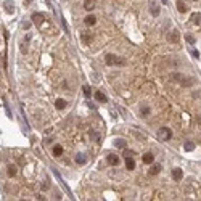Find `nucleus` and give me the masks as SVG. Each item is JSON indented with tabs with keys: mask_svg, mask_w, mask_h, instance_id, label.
Returning a JSON list of instances; mask_svg holds the SVG:
<instances>
[{
	"mask_svg": "<svg viewBox=\"0 0 201 201\" xmlns=\"http://www.w3.org/2000/svg\"><path fill=\"white\" fill-rule=\"evenodd\" d=\"M105 63H106L108 66H125L127 64L125 58L118 56V55H113V53H108V55L105 56Z\"/></svg>",
	"mask_w": 201,
	"mask_h": 201,
	"instance_id": "1",
	"label": "nucleus"
},
{
	"mask_svg": "<svg viewBox=\"0 0 201 201\" xmlns=\"http://www.w3.org/2000/svg\"><path fill=\"white\" fill-rule=\"evenodd\" d=\"M158 139L161 140V142H167V140L172 139V130H171L169 127H161L159 130H158Z\"/></svg>",
	"mask_w": 201,
	"mask_h": 201,
	"instance_id": "2",
	"label": "nucleus"
},
{
	"mask_svg": "<svg viewBox=\"0 0 201 201\" xmlns=\"http://www.w3.org/2000/svg\"><path fill=\"white\" fill-rule=\"evenodd\" d=\"M167 40H169L171 44H179V42H180V34H179V31H171L169 34H167Z\"/></svg>",
	"mask_w": 201,
	"mask_h": 201,
	"instance_id": "3",
	"label": "nucleus"
},
{
	"mask_svg": "<svg viewBox=\"0 0 201 201\" xmlns=\"http://www.w3.org/2000/svg\"><path fill=\"white\" fill-rule=\"evenodd\" d=\"M150 13L153 15V16H158V15L161 13V7L156 2H150Z\"/></svg>",
	"mask_w": 201,
	"mask_h": 201,
	"instance_id": "4",
	"label": "nucleus"
},
{
	"mask_svg": "<svg viewBox=\"0 0 201 201\" xmlns=\"http://www.w3.org/2000/svg\"><path fill=\"white\" fill-rule=\"evenodd\" d=\"M80 39H82L84 44H87V45H89V44H90V42L94 40V35H92V32H90V31H84L82 34H80Z\"/></svg>",
	"mask_w": 201,
	"mask_h": 201,
	"instance_id": "5",
	"label": "nucleus"
},
{
	"mask_svg": "<svg viewBox=\"0 0 201 201\" xmlns=\"http://www.w3.org/2000/svg\"><path fill=\"white\" fill-rule=\"evenodd\" d=\"M44 21H45V18H44V15H42V13H34V15H32V23H34L35 26H40Z\"/></svg>",
	"mask_w": 201,
	"mask_h": 201,
	"instance_id": "6",
	"label": "nucleus"
},
{
	"mask_svg": "<svg viewBox=\"0 0 201 201\" xmlns=\"http://www.w3.org/2000/svg\"><path fill=\"white\" fill-rule=\"evenodd\" d=\"M119 163H121V159H119L118 155H108V164H111V166H118Z\"/></svg>",
	"mask_w": 201,
	"mask_h": 201,
	"instance_id": "7",
	"label": "nucleus"
},
{
	"mask_svg": "<svg viewBox=\"0 0 201 201\" xmlns=\"http://www.w3.org/2000/svg\"><path fill=\"white\" fill-rule=\"evenodd\" d=\"M179 84H180L182 87H190V85H193V84H195V79H193V77H187V76H184V79H182Z\"/></svg>",
	"mask_w": 201,
	"mask_h": 201,
	"instance_id": "8",
	"label": "nucleus"
},
{
	"mask_svg": "<svg viewBox=\"0 0 201 201\" xmlns=\"http://www.w3.org/2000/svg\"><path fill=\"white\" fill-rule=\"evenodd\" d=\"M13 2H11V0H5V2H3V8H5V11H7V13H13V11H15V7H13Z\"/></svg>",
	"mask_w": 201,
	"mask_h": 201,
	"instance_id": "9",
	"label": "nucleus"
},
{
	"mask_svg": "<svg viewBox=\"0 0 201 201\" xmlns=\"http://www.w3.org/2000/svg\"><path fill=\"white\" fill-rule=\"evenodd\" d=\"M95 7H97V0H85V2H84V8H85L87 11L94 10Z\"/></svg>",
	"mask_w": 201,
	"mask_h": 201,
	"instance_id": "10",
	"label": "nucleus"
},
{
	"mask_svg": "<svg viewBox=\"0 0 201 201\" xmlns=\"http://www.w3.org/2000/svg\"><path fill=\"white\" fill-rule=\"evenodd\" d=\"M16 172H18V167L15 166V164H8V166H7L8 177H15V175H16Z\"/></svg>",
	"mask_w": 201,
	"mask_h": 201,
	"instance_id": "11",
	"label": "nucleus"
},
{
	"mask_svg": "<svg viewBox=\"0 0 201 201\" xmlns=\"http://www.w3.org/2000/svg\"><path fill=\"white\" fill-rule=\"evenodd\" d=\"M182 177H184V171H182V169L177 167V169L172 171V179H174V180H180Z\"/></svg>",
	"mask_w": 201,
	"mask_h": 201,
	"instance_id": "12",
	"label": "nucleus"
},
{
	"mask_svg": "<svg viewBox=\"0 0 201 201\" xmlns=\"http://www.w3.org/2000/svg\"><path fill=\"white\" fill-rule=\"evenodd\" d=\"M84 23H85L87 26H94L95 23H97V16H94V15H89V16H85Z\"/></svg>",
	"mask_w": 201,
	"mask_h": 201,
	"instance_id": "13",
	"label": "nucleus"
},
{
	"mask_svg": "<svg viewBox=\"0 0 201 201\" xmlns=\"http://www.w3.org/2000/svg\"><path fill=\"white\" fill-rule=\"evenodd\" d=\"M95 100L100 101V103H106V101H108V97L103 94V92H97V94H95Z\"/></svg>",
	"mask_w": 201,
	"mask_h": 201,
	"instance_id": "14",
	"label": "nucleus"
},
{
	"mask_svg": "<svg viewBox=\"0 0 201 201\" xmlns=\"http://www.w3.org/2000/svg\"><path fill=\"white\" fill-rule=\"evenodd\" d=\"M76 163L77 164H85L87 163V156L84 153H77L76 155Z\"/></svg>",
	"mask_w": 201,
	"mask_h": 201,
	"instance_id": "15",
	"label": "nucleus"
},
{
	"mask_svg": "<svg viewBox=\"0 0 201 201\" xmlns=\"http://www.w3.org/2000/svg\"><path fill=\"white\" fill-rule=\"evenodd\" d=\"M190 23H193V24H201V15L200 13H193L190 18Z\"/></svg>",
	"mask_w": 201,
	"mask_h": 201,
	"instance_id": "16",
	"label": "nucleus"
},
{
	"mask_svg": "<svg viewBox=\"0 0 201 201\" xmlns=\"http://www.w3.org/2000/svg\"><path fill=\"white\" fill-rule=\"evenodd\" d=\"M142 159H143V163H146V164H151L153 161H155V156H153L151 153H145Z\"/></svg>",
	"mask_w": 201,
	"mask_h": 201,
	"instance_id": "17",
	"label": "nucleus"
},
{
	"mask_svg": "<svg viewBox=\"0 0 201 201\" xmlns=\"http://www.w3.org/2000/svg\"><path fill=\"white\" fill-rule=\"evenodd\" d=\"M177 10L180 11V13H187V11H188V7L184 3V2H180V0H179V2H177Z\"/></svg>",
	"mask_w": 201,
	"mask_h": 201,
	"instance_id": "18",
	"label": "nucleus"
},
{
	"mask_svg": "<svg viewBox=\"0 0 201 201\" xmlns=\"http://www.w3.org/2000/svg\"><path fill=\"white\" fill-rule=\"evenodd\" d=\"M61 155H63V146L55 145V146H53V156H55V158H60Z\"/></svg>",
	"mask_w": 201,
	"mask_h": 201,
	"instance_id": "19",
	"label": "nucleus"
},
{
	"mask_svg": "<svg viewBox=\"0 0 201 201\" xmlns=\"http://www.w3.org/2000/svg\"><path fill=\"white\" fill-rule=\"evenodd\" d=\"M125 167H127L129 171L135 169V161L132 159V158H129V156H127V159H125Z\"/></svg>",
	"mask_w": 201,
	"mask_h": 201,
	"instance_id": "20",
	"label": "nucleus"
},
{
	"mask_svg": "<svg viewBox=\"0 0 201 201\" xmlns=\"http://www.w3.org/2000/svg\"><path fill=\"white\" fill-rule=\"evenodd\" d=\"M125 145H127V142H125L124 139H116L114 140V146H118V148H125Z\"/></svg>",
	"mask_w": 201,
	"mask_h": 201,
	"instance_id": "21",
	"label": "nucleus"
},
{
	"mask_svg": "<svg viewBox=\"0 0 201 201\" xmlns=\"http://www.w3.org/2000/svg\"><path fill=\"white\" fill-rule=\"evenodd\" d=\"M161 172V164H155V166H151V169H150V174L151 175H156V174Z\"/></svg>",
	"mask_w": 201,
	"mask_h": 201,
	"instance_id": "22",
	"label": "nucleus"
},
{
	"mask_svg": "<svg viewBox=\"0 0 201 201\" xmlns=\"http://www.w3.org/2000/svg\"><path fill=\"white\" fill-rule=\"evenodd\" d=\"M55 106L58 108V110H64V108H66V101L63 100V98H58V100L55 101Z\"/></svg>",
	"mask_w": 201,
	"mask_h": 201,
	"instance_id": "23",
	"label": "nucleus"
},
{
	"mask_svg": "<svg viewBox=\"0 0 201 201\" xmlns=\"http://www.w3.org/2000/svg\"><path fill=\"white\" fill-rule=\"evenodd\" d=\"M82 92H84V95H85L87 98L92 97V90H90V87H89V85H84L82 87Z\"/></svg>",
	"mask_w": 201,
	"mask_h": 201,
	"instance_id": "24",
	"label": "nucleus"
},
{
	"mask_svg": "<svg viewBox=\"0 0 201 201\" xmlns=\"http://www.w3.org/2000/svg\"><path fill=\"white\" fill-rule=\"evenodd\" d=\"M171 77H172V79L175 80V82H180V80L184 79V74H182V73H174Z\"/></svg>",
	"mask_w": 201,
	"mask_h": 201,
	"instance_id": "25",
	"label": "nucleus"
},
{
	"mask_svg": "<svg viewBox=\"0 0 201 201\" xmlns=\"http://www.w3.org/2000/svg\"><path fill=\"white\" fill-rule=\"evenodd\" d=\"M185 40H187L188 44H191V45L195 44V37H193L191 34H185Z\"/></svg>",
	"mask_w": 201,
	"mask_h": 201,
	"instance_id": "26",
	"label": "nucleus"
},
{
	"mask_svg": "<svg viewBox=\"0 0 201 201\" xmlns=\"http://www.w3.org/2000/svg\"><path fill=\"white\" fill-rule=\"evenodd\" d=\"M185 150H187V151H193V150H195V143L187 142V143H185Z\"/></svg>",
	"mask_w": 201,
	"mask_h": 201,
	"instance_id": "27",
	"label": "nucleus"
},
{
	"mask_svg": "<svg viewBox=\"0 0 201 201\" xmlns=\"http://www.w3.org/2000/svg\"><path fill=\"white\" fill-rule=\"evenodd\" d=\"M150 113H151V110H150L148 106H143V110L140 111V114H142V116H148Z\"/></svg>",
	"mask_w": 201,
	"mask_h": 201,
	"instance_id": "28",
	"label": "nucleus"
},
{
	"mask_svg": "<svg viewBox=\"0 0 201 201\" xmlns=\"http://www.w3.org/2000/svg\"><path fill=\"white\" fill-rule=\"evenodd\" d=\"M21 26H23V29H29V28H31V23H28V21H23V24H21Z\"/></svg>",
	"mask_w": 201,
	"mask_h": 201,
	"instance_id": "29",
	"label": "nucleus"
},
{
	"mask_svg": "<svg viewBox=\"0 0 201 201\" xmlns=\"http://www.w3.org/2000/svg\"><path fill=\"white\" fill-rule=\"evenodd\" d=\"M191 55H193L195 58H200V53H198V50H191Z\"/></svg>",
	"mask_w": 201,
	"mask_h": 201,
	"instance_id": "30",
	"label": "nucleus"
},
{
	"mask_svg": "<svg viewBox=\"0 0 201 201\" xmlns=\"http://www.w3.org/2000/svg\"><path fill=\"white\" fill-rule=\"evenodd\" d=\"M124 155H125V156H132L134 153H132V151H127V150H125V151H124Z\"/></svg>",
	"mask_w": 201,
	"mask_h": 201,
	"instance_id": "31",
	"label": "nucleus"
},
{
	"mask_svg": "<svg viewBox=\"0 0 201 201\" xmlns=\"http://www.w3.org/2000/svg\"><path fill=\"white\" fill-rule=\"evenodd\" d=\"M24 2H26V3H31V2H32V0H24Z\"/></svg>",
	"mask_w": 201,
	"mask_h": 201,
	"instance_id": "32",
	"label": "nucleus"
}]
</instances>
